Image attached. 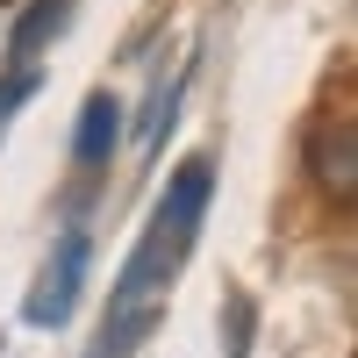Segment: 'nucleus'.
Instances as JSON below:
<instances>
[{
	"mask_svg": "<svg viewBox=\"0 0 358 358\" xmlns=\"http://www.w3.org/2000/svg\"><path fill=\"white\" fill-rule=\"evenodd\" d=\"M86 258H94L86 229H65V236H57V251H50V265H43V280L29 287V301H22V315L36 322V330H57V322L79 308V294H86Z\"/></svg>",
	"mask_w": 358,
	"mask_h": 358,
	"instance_id": "nucleus-2",
	"label": "nucleus"
},
{
	"mask_svg": "<svg viewBox=\"0 0 358 358\" xmlns=\"http://www.w3.org/2000/svg\"><path fill=\"white\" fill-rule=\"evenodd\" d=\"M308 179H315L330 201L358 208V115H351V122L315 129V143H308Z\"/></svg>",
	"mask_w": 358,
	"mask_h": 358,
	"instance_id": "nucleus-3",
	"label": "nucleus"
},
{
	"mask_svg": "<svg viewBox=\"0 0 358 358\" xmlns=\"http://www.w3.org/2000/svg\"><path fill=\"white\" fill-rule=\"evenodd\" d=\"M72 15V0H29V15L15 29V43H8V65H36V50L57 36V22Z\"/></svg>",
	"mask_w": 358,
	"mask_h": 358,
	"instance_id": "nucleus-5",
	"label": "nucleus"
},
{
	"mask_svg": "<svg viewBox=\"0 0 358 358\" xmlns=\"http://www.w3.org/2000/svg\"><path fill=\"white\" fill-rule=\"evenodd\" d=\"M172 108H179V79H158L151 101H143V122H136V151H143V165L158 158V136L172 129Z\"/></svg>",
	"mask_w": 358,
	"mask_h": 358,
	"instance_id": "nucleus-6",
	"label": "nucleus"
},
{
	"mask_svg": "<svg viewBox=\"0 0 358 358\" xmlns=\"http://www.w3.org/2000/svg\"><path fill=\"white\" fill-rule=\"evenodd\" d=\"M208 194H215V158H187V165L172 172V187H165V201H158L151 229L136 236V251H129V265H122V280H115L108 330H101L94 358H129V344H136L143 330H151L158 294L172 287L179 258H187L194 229H201V215H208Z\"/></svg>",
	"mask_w": 358,
	"mask_h": 358,
	"instance_id": "nucleus-1",
	"label": "nucleus"
},
{
	"mask_svg": "<svg viewBox=\"0 0 358 358\" xmlns=\"http://www.w3.org/2000/svg\"><path fill=\"white\" fill-rule=\"evenodd\" d=\"M29 94H36V65H8V72H0V122H8Z\"/></svg>",
	"mask_w": 358,
	"mask_h": 358,
	"instance_id": "nucleus-7",
	"label": "nucleus"
},
{
	"mask_svg": "<svg viewBox=\"0 0 358 358\" xmlns=\"http://www.w3.org/2000/svg\"><path fill=\"white\" fill-rule=\"evenodd\" d=\"M222 322H229V337H222V344H229V358H244V351H251V301H244V294L229 301V315H222Z\"/></svg>",
	"mask_w": 358,
	"mask_h": 358,
	"instance_id": "nucleus-8",
	"label": "nucleus"
},
{
	"mask_svg": "<svg viewBox=\"0 0 358 358\" xmlns=\"http://www.w3.org/2000/svg\"><path fill=\"white\" fill-rule=\"evenodd\" d=\"M115 143H122V108H115V94H86L79 122H72V165H79V172L108 165Z\"/></svg>",
	"mask_w": 358,
	"mask_h": 358,
	"instance_id": "nucleus-4",
	"label": "nucleus"
}]
</instances>
